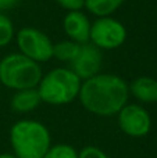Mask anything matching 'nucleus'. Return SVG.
Returning a JSON list of instances; mask_svg holds the SVG:
<instances>
[{"mask_svg":"<svg viewBox=\"0 0 157 158\" xmlns=\"http://www.w3.org/2000/svg\"><path fill=\"white\" fill-rule=\"evenodd\" d=\"M78 98L88 112L108 118L117 115L128 103L129 87L118 75L100 72L82 81Z\"/></svg>","mask_w":157,"mask_h":158,"instance_id":"f257e3e1","label":"nucleus"},{"mask_svg":"<svg viewBox=\"0 0 157 158\" xmlns=\"http://www.w3.org/2000/svg\"><path fill=\"white\" fill-rule=\"evenodd\" d=\"M10 146L17 158H43L52 147V135L36 119H19L10 128Z\"/></svg>","mask_w":157,"mask_h":158,"instance_id":"f03ea898","label":"nucleus"},{"mask_svg":"<svg viewBox=\"0 0 157 158\" xmlns=\"http://www.w3.org/2000/svg\"><path fill=\"white\" fill-rule=\"evenodd\" d=\"M82 81L68 67H57L43 74L38 85L42 103L49 106H66L79 96Z\"/></svg>","mask_w":157,"mask_h":158,"instance_id":"7ed1b4c3","label":"nucleus"},{"mask_svg":"<svg viewBox=\"0 0 157 158\" xmlns=\"http://www.w3.org/2000/svg\"><path fill=\"white\" fill-rule=\"evenodd\" d=\"M43 77L40 64L21 53H10L0 60V83L14 92L38 87Z\"/></svg>","mask_w":157,"mask_h":158,"instance_id":"20e7f679","label":"nucleus"},{"mask_svg":"<svg viewBox=\"0 0 157 158\" xmlns=\"http://www.w3.org/2000/svg\"><path fill=\"white\" fill-rule=\"evenodd\" d=\"M15 42L19 53L38 64L47 63L53 58V42L40 29L24 27L15 32Z\"/></svg>","mask_w":157,"mask_h":158,"instance_id":"39448f33","label":"nucleus"},{"mask_svg":"<svg viewBox=\"0 0 157 158\" xmlns=\"http://www.w3.org/2000/svg\"><path fill=\"white\" fill-rule=\"evenodd\" d=\"M127 28L120 19L111 17H100L92 22L91 38L92 44L103 50H116L127 40Z\"/></svg>","mask_w":157,"mask_h":158,"instance_id":"423d86ee","label":"nucleus"},{"mask_svg":"<svg viewBox=\"0 0 157 158\" xmlns=\"http://www.w3.org/2000/svg\"><path fill=\"white\" fill-rule=\"evenodd\" d=\"M120 131L129 137H143L152 129V117L141 104L127 103L117 114Z\"/></svg>","mask_w":157,"mask_h":158,"instance_id":"0eeeda50","label":"nucleus"},{"mask_svg":"<svg viewBox=\"0 0 157 158\" xmlns=\"http://www.w3.org/2000/svg\"><path fill=\"white\" fill-rule=\"evenodd\" d=\"M102 65H103L102 50L97 49L91 42H88V43H83L79 46L78 54L74 58V61L70 64V68L81 81H86V79L100 74Z\"/></svg>","mask_w":157,"mask_h":158,"instance_id":"6e6552de","label":"nucleus"},{"mask_svg":"<svg viewBox=\"0 0 157 158\" xmlns=\"http://www.w3.org/2000/svg\"><path fill=\"white\" fill-rule=\"evenodd\" d=\"M91 27L92 22L89 17L79 11H67L63 18V29L70 40L78 44L88 43L91 38Z\"/></svg>","mask_w":157,"mask_h":158,"instance_id":"1a4fd4ad","label":"nucleus"},{"mask_svg":"<svg viewBox=\"0 0 157 158\" xmlns=\"http://www.w3.org/2000/svg\"><path fill=\"white\" fill-rule=\"evenodd\" d=\"M129 96L135 97L139 103H157V79L152 77H138L129 85Z\"/></svg>","mask_w":157,"mask_h":158,"instance_id":"9d476101","label":"nucleus"},{"mask_svg":"<svg viewBox=\"0 0 157 158\" xmlns=\"http://www.w3.org/2000/svg\"><path fill=\"white\" fill-rule=\"evenodd\" d=\"M40 103L42 100L38 93V89L33 87V89H24L14 92L10 106L13 111L18 112V114H28L38 108Z\"/></svg>","mask_w":157,"mask_h":158,"instance_id":"9b49d317","label":"nucleus"},{"mask_svg":"<svg viewBox=\"0 0 157 158\" xmlns=\"http://www.w3.org/2000/svg\"><path fill=\"white\" fill-rule=\"evenodd\" d=\"M125 0H85V8L97 17H111L122 4Z\"/></svg>","mask_w":157,"mask_h":158,"instance_id":"f8f14e48","label":"nucleus"},{"mask_svg":"<svg viewBox=\"0 0 157 158\" xmlns=\"http://www.w3.org/2000/svg\"><path fill=\"white\" fill-rule=\"evenodd\" d=\"M79 46L81 44L75 43V42L70 40V39L54 43L53 44V58L61 61V63L71 64L74 61V58L77 57Z\"/></svg>","mask_w":157,"mask_h":158,"instance_id":"ddd939ff","label":"nucleus"},{"mask_svg":"<svg viewBox=\"0 0 157 158\" xmlns=\"http://www.w3.org/2000/svg\"><path fill=\"white\" fill-rule=\"evenodd\" d=\"M14 38H15V29L11 18L4 13H0V49L8 46Z\"/></svg>","mask_w":157,"mask_h":158,"instance_id":"4468645a","label":"nucleus"},{"mask_svg":"<svg viewBox=\"0 0 157 158\" xmlns=\"http://www.w3.org/2000/svg\"><path fill=\"white\" fill-rule=\"evenodd\" d=\"M43 158H78V150L67 143L52 144Z\"/></svg>","mask_w":157,"mask_h":158,"instance_id":"2eb2a0df","label":"nucleus"},{"mask_svg":"<svg viewBox=\"0 0 157 158\" xmlns=\"http://www.w3.org/2000/svg\"><path fill=\"white\" fill-rule=\"evenodd\" d=\"M78 158H110L104 150L97 146H85L78 151Z\"/></svg>","mask_w":157,"mask_h":158,"instance_id":"dca6fc26","label":"nucleus"},{"mask_svg":"<svg viewBox=\"0 0 157 158\" xmlns=\"http://www.w3.org/2000/svg\"><path fill=\"white\" fill-rule=\"evenodd\" d=\"M54 2L67 11H79L85 8V0H54Z\"/></svg>","mask_w":157,"mask_h":158,"instance_id":"f3484780","label":"nucleus"},{"mask_svg":"<svg viewBox=\"0 0 157 158\" xmlns=\"http://www.w3.org/2000/svg\"><path fill=\"white\" fill-rule=\"evenodd\" d=\"M21 0H0V13H6L18 6Z\"/></svg>","mask_w":157,"mask_h":158,"instance_id":"a211bd4d","label":"nucleus"},{"mask_svg":"<svg viewBox=\"0 0 157 158\" xmlns=\"http://www.w3.org/2000/svg\"><path fill=\"white\" fill-rule=\"evenodd\" d=\"M0 158H17L13 153H0Z\"/></svg>","mask_w":157,"mask_h":158,"instance_id":"6ab92c4d","label":"nucleus"}]
</instances>
